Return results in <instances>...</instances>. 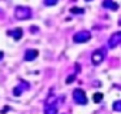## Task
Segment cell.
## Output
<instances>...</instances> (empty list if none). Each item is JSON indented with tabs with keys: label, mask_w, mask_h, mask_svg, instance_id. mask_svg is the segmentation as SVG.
I'll use <instances>...</instances> for the list:
<instances>
[{
	"label": "cell",
	"mask_w": 121,
	"mask_h": 114,
	"mask_svg": "<svg viewBox=\"0 0 121 114\" xmlns=\"http://www.w3.org/2000/svg\"><path fill=\"white\" fill-rule=\"evenodd\" d=\"M93 98H94L95 103H100V101L103 100V94H101V93H95V94L93 96Z\"/></svg>",
	"instance_id": "9"
},
{
	"label": "cell",
	"mask_w": 121,
	"mask_h": 114,
	"mask_svg": "<svg viewBox=\"0 0 121 114\" xmlns=\"http://www.w3.org/2000/svg\"><path fill=\"white\" fill-rule=\"evenodd\" d=\"M37 56H39V51L37 50H27L26 51V56H24V60L26 61H31V60L36 59Z\"/></svg>",
	"instance_id": "6"
},
{
	"label": "cell",
	"mask_w": 121,
	"mask_h": 114,
	"mask_svg": "<svg viewBox=\"0 0 121 114\" xmlns=\"http://www.w3.org/2000/svg\"><path fill=\"white\" fill-rule=\"evenodd\" d=\"M71 13H78V14H81V13H83V9H77V7H73V9H71Z\"/></svg>",
	"instance_id": "13"
},
{
	"label": "cell",
	"mask_w": 121,
	"mask_h": 114,
	"mask_svg": "<svg viewBox=\"0 0 121 114\" xmlns=\"http://www.w3.org/2000/svg\"><path fill=\"white\" fill-rule=\"evenodd\" d=\"M104 6H105V7H107V6H111V7H112L114 10H115V9L118 7V6H117L115 3H111V2H105V3H104Z\"/></svg>",
	"instance_id": "12"
},
{
	"label": "cell",
	"mask_w": 121,
	"mask_h": 114,
	"mask_svg": "<svg viewBox=\"0 0 121 114\" xmlns=\"http://www.w3.org/2000/svg\"><path fill=\"white\" fill-rule=\"evenodd\" d=\"M14 16H16V19H19V20H24V19H29V17L31 16V12H30L29 7L20 6V7H16Z\"/></svg>",
	"instance_id": "1"
},
{
	"label": "cell",
	"mask_w": 121,
	"mask_h": 114,
	"mask_svg": "<svg viewBox=\"0 0 121 114\" xmlns=\"http://www.w3.org/2000/svg\"><path fill=\"white\" fill-rule=\"evenodd\" d=\"M6 111H9V107H4V108L2 110V114H6Z\"/></svg>",
	"instance_id": "15"
},
{
	"label": "cell",
	"mask_w": 121,
	"mask_h": 114,
	"mask_svg": "<svg viewBox=\"0 0 121 114\" xmlns=\"http://www.w3.org/2000/svg\"><path fill=\"white\" fill-rule=\"evenodd\" d=\"M73 98H74V101L77 103V104H87V96H86V93L81 90V88H77V90H74V93H73Z\"/></svg>",
	"instance_id": "2"
},
{
	"label": "cell",
	"mask_w": 121,
	"mask_h": 114,
	"mask_svg": "<svg viewBox=\"0 0 121 114\" xmlns=\"http://www.w3.org/2000/svg\"><path fill=\"white\" fill-rule=\"evenodd\" d=\"M3 56H4V54H3V51H0V60L3 59Z\"/></svg>",
	"instance_id": "16"
},
{
	"label": "cell",
	"mask_w": 121,
	"mask_h": 114,
	"mask_svg": "<svg viewBox=\"0 0 121 114\" xmlns=\"http://www.w3.org/2000/svg\"><path fill=\"white\" fill-rule=\"evenodd\" d=\"M73 80H74V76H70V77H69V79H67V83H69V84H70V83H71V81H73Z\"/></svg>",
	"instance_id": "14"
},
{
	"label": "cell",
	"mask_w": 121,
	"mask_h": 114,
	"mask_svg": "<svg viewBox=\"0 0 121 114\" xmlns=\"http://www.w3.org/2000/svg\"><path fill=\"white\" fill-rule=\"evenodd\" d=\"M57 107H46V114H56Z\"/></svg>",
	"instance_id": "8"
},
{
	"label": "cell",
	"mask_w": 121,
	"mask_h": 114,
	"mask_svg": "<svg viewBox=\"0 0 121 114\" xmlns=\"http://www.w3.org/2000/svg\"><path fill=\"white\" fill-rule=\"evenodd\" d=\"M112 108H114L115 111H121V101H115V103L112 104Z\"/></svg>",
	"instance_id": "10"
},
{
	"label": "cell",
	"mask_w": 121,
	"mask_h": 114,
	"mask_svg": "<svg viewBox=\"0 0 121 114\" xmlns=\"http://www.w3.org/2000/svg\"><path fill=\"white\" fill-rule=\"evenodd\" d=\"M9 34L13 36L14 40H19V39H22V36H23V30H22V29H16L14 31H10Z\"/></svg>",
	"instance_id": "7"
},
{
	"label": "cell",
	"mask_w": 121,
	"mask_h": 114,
	"mask_svg": "<svg viewBox=\"0 0 121 114\" xmlns=\"http://www.w3.org/2000/svg\"><path fill=\"white\" fill-rule=\"evenodd\" d=\"M44 4L46 6H54V4H57V0H44Z\"/></svg>",
	"instance_id": "11"
},
{
	"label": "cell",
	"mask_w": 121,
	"mask_h": 114,
	"mask_svg": "<svg viewBox=\"0 0 121 114\" xmlns=\"http://www.w3.org/2000/svg\"><path fill=\"white\" fill-rule=\"evenodd\" d=\"M91 39V34L88 33V31H80V33H77L74 37H73V40L76 41V43H84V41H88Z\"/></svg>",
	"instance_id": "3"
},
{
	"label": "cell",
	"mask_w": 121,
	"mask_h": 114,
	"mask_svg": "<svg viewBox=\"0 0 121 114\" xmlns=\"http://www.w3.org/2000/svg\"><path fill=\"white\" fill-rule=\"evenodd\" d=\"M104 60V51L103 50H98V51H94L93 53V56H91V61H93V64H100L101 61Z\"/></svg>",
	"instance_id": "5"
},
{
	"label": "cell",
	"mask_w": 121,
	"mask_h": 114,
	"mask_svg": "<svg viewBox=\"0 0 121 114\" xmlns=\"http://www.w3.org/2000/svg\"><path fill=\"white\" fill-rule=\"evenodd\" d=\"M121 43V31H117V33H112L110 40H108V46L110 47H115L117 44Z\"/></svg>",
	"instance_id": "4"
}]
</instances>
